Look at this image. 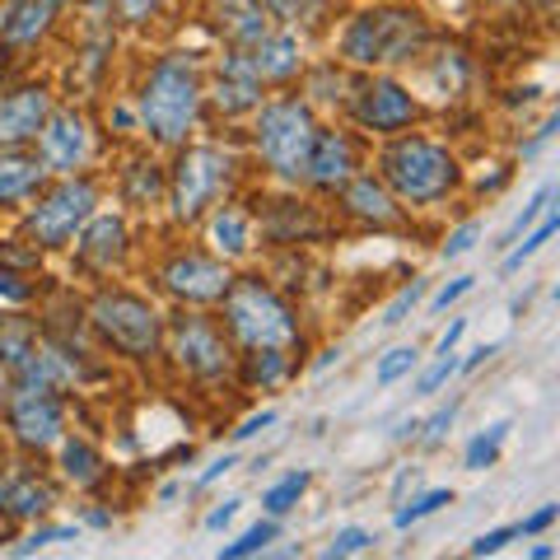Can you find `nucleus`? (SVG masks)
<instances>
[{"label":"nucleus","mask_w":560,"mask_h":560,"mask_svg":"<svg viewBox=\"0 0 560 560\" xmlns=\"http://www.w3.org/2000/svg\"><path fill=\"white\" fill-rule=\"evenodd\" d=\"M541 5H547V0H541Z\"/></svg>","instance_id":"bf43d9fd"},{"label":"nucleus","mask_w":560,"mask_h":560,"mask_svg":"<svg viewBox=\"0 0 560 560\" xmlns=\"http://www.w3.org/2000/svg\"><path fill=\"white\" fill-rule=\"evenodd\" d=\"M276 420H280L276 411H257V416H248V420H243V425L234 430V440H257V434H261V430H271Z\"/></svg>","instance_id":"a18cd8bd"},{"label":"nucleus","mask_w":560,"mask_h":560,"mask_svg":"<svg viewBox=\"0 0 560 560\" xmlns=\"http://www.w3.org/2000/svg\"><path fill=\"white\" fill-rule=\"evenodd\" d=\"M528 556H533V560H551V556H556V547H547V541H537V547H533Z\"/></svg>","instance_id":"6e6d98bb"},{"label":"nucleus","mask_w":560,"mask_h":560,"mask_svg":"<svg viewBox=\"0 0 560 560\" xmlns=\"http://www.w3.org/2000/svg\"><path fill=\"white\" fill-rule=\"evenodd\" d=\"M514 537H518V528H495V533H481L467 551H471V556H495V551L504 547V541H514Z\"/></svg>","instance_id":"79ce46f5"},{"label":"nucleus","mask_w":560,"mask_h":560,"mask_svg":"<svg viewBox=\"0 0 560 560\" xmlns=\"http://www.w3.org/2000/svg\"><path fill=\"white\" fill-rule=\"evenodd\" d=\"M0 401H5V378H0Z\"/></svg>","instance_id":"4d7b16f0"},{"label":"nucleus","mask_w":560,"mask_h":560,"mask_svg":"<svg viewBox=\"0 0 560 560\" xmlns=\"http://www.w3.org/2000/svg\"><path fill=\"white\" fill-rule=\"evenodd\" d=\"M370 547H374V533L370 528H341L337 537H331V547L323 556L337 560V556H360V551H370Z\"/></svg>","instance_id":"ea45409f"},{"label":"nucleus","mask_w":560,"mask_h":560,"mask_svg":"<svg viewBox=\"0 0 560 560\" xmlns=\"http://www.w3.org/2000/svg\"><path fill=\"white\" fill-rule=\"evenodd\" d=\"M551 197H556V187H551V183H541V187L533 191V201H528V206H523V215H518V220L510 224V234H504V238H500V248H510V243H518V234H523V230H528V224H537L541 215H547V210H551Z\"/></svg>","instance_id":"473e14b6"},{"label":"nucleus","mask_w":560,"mask_h":560,"mask_svg":"<svg viewBox=\"0 0 560 560\" xmlns=\"http://www.w3.org/2000/svg\"><path fill=\"white\" fill-rule=\"evenodd\" d=\"M224 318H230V331L248 350L294 341V318L285 300L261 285V280H230V290H224Z\"/></svg>","instance_id":"20e7f679"},{"label":"nucleus","mask_w":560,"mask_h":560,"mask_svg":"<svg viewBox=\"0 0 560 560\" xmlns=\"http://www.w3.org/2000/svg\"><path fill=\"white\" fill-rule=\"evenodd\" d=\"M173 355L191 378H220L230 370V346L206 318H178L173 327Z\"/></svg>","instance_id":"1a4fd4ad"},{"label":"nucleus","mask_w":560,"mask_h":560,"mask_svg":"<svg viewBox=\"0 0 560 560\" xmlns=\"http://www.w3.org/2000/svg\"><path fill=\"white\" fill-rule=\"evenodd\" d=\"M121 253H127V230H121L117 215H98L90 230H84V243H80V261H90L98 271H113Z\"/></svg>","instance_id":"aec40b11"},{"label":"nucleus","mask_w":560,"mask_h":560,"mask_svg":"<svg viewBox=\"0 0 560 560\" xmlns=\"http://www.w3.org/2000/svg\"><path fill=\"white\" fill-rule=\"evenodd\" d=\"M90 323L98 327V337L117 346L121 355L145 360L160 350V313L136 294H98L90 308Z\"/></svg>","instance_id":"423d86ee"},{"label":"nucleus","mask_w":560,"mask_h":560,"mask_svg":"<svg viewBox=\"0 0 560 560\" xmlns=\"http://www.w3.org/2000/svg\"><path fill=\"white\" fill-rule=\"evenodd\" d=\"M57 10H61V0H14L10 14L0 20V43H5V47L38 43L47 33V24L57 20Z\"/></svg>","instance_id":"6ab92c4d"},{"label":"nucleus","mask_w":560,"mask_h":560,"mask_svg":"<svg viewBox=\"0 0 560 560\" xmlns=\"http://www.w3.org/2000/svg\"><path fill=\"white\" fill-rule=\"evenodd\" d=\"M313 113L304 108L300 98L285 103H267L257 113V154L267 160V168H276L280 178H304V160L313 150Z\"/></svg>","instance_id":"39448f33"},{"label":"nucleus","mask_w":560,"mask_h":560,"mask_svg":"<svg viewBox=\"0 0 560 560\" xmlns=\"http://www.w3.org/2000/svg\"><path fill=\"white\" fill-rule=\"evenodd\" d=\"M51 510V486L38 477H14L0 486V514L10 518H38Z\"/></svg>","instance_id":"4be33fe9"},{"label":"nucleus","mask_w":560,"mask_h":560,"mask_svg":"<svg viewBox=\"0 0 560 560\" xmlns=\"http://www.w3.org/2000/svg\"><path fill=\"white\" fill-rule=\"evenodd\" d=\"M47 164L43 160H28V154H0V206L10 201H24L38 191Z\"/></svg>","instance_id":"5701e85b"},{"label":"nucleus","mask_w":560,"mask_h":560,"mask_svg":"<svg viewBox=\"0 0 560 560\" xmlns=\"http://www.w3.org/2000/svg\"><path fill=\"white\" fill-rule=\"evenodd\" d=\"M444 504H453V490H430V495L411 500L407 510H397V528H411V523H420V518L434 514V510H444Z\"/></svg>","instance_id":"c9c22d12"},{"label":"nucleus","mask_w":560,"mask_h":560,"mask_svg":"<svg viewBox=\"0 0 560 560\" xmlns=\"http://www.w3.org/2000/svg\"><path fill=\"white\" fill-rule=\"evenodd\" d=\"M210 98H215L220 113H248L261 103V75L248 51H234V57H224L220 70H215V90H210Z\"/></svg>","instance_id":"2eb2a0df"},{"label":"nucleus","mask_w":560,"mask_h":560,"mask_svg":"<svg viewBox=\"0 0 560 560\" xmlns=\"http://www.w3.org/2000/svg\"><path fill=\"white\" fill-rule=\"evenodd\" d=\"M350 168H355V150H350V140L341 131H318L313 136V150H308V160H304V178L313 187H341L350 178Z\"/></svg>","instance_id":"dca6fc26"},{"label":"nucleus","mask_w":560,"mask_h":560,"mask_svg":"<svg viewBox=\"0 0 560 560\" xmlns=\"http://www.w3.org/2000/svg\"><path fill=\"white\" fill-rule=\"evenodd\" d=\"M267 5V14H276V20H285V24H294L300 14L308 10V0H261Z\"/></svg>","instance_id":"de8ad7c7"},{"label":"nucleus","mask_w":560,"mask_h":560,"mask_svg":"<svg viewBox=\"0 0 560 560\" xmlns=\"http://www.w3.org/2000/svg\"><path fill=\"white\" fill-rule=\"evenodd\" d=\"M230 271L220 267V261H210L201 253H187V257H173L164 267V290L178 294L187 304H215L224 300V290H230Z\"/></svg>","instance_id":"9b49d317"},{"label":"nucleus","mask_w":560,"mask_h":560,"mask_svg":"<svg viewBox=\"0 0 560 560\" xmlns=\"http://www.w3.org/2000/svg\"><path fill=\"white\" fill-rule=\"evenodd\" d=\"M90 5H108V0H90Z\"/></svg>","instance_id":"13d9d810"},{"label":"nucleus","mask_w":560,"mask_h":560,"mask_svg":"<svg viewBox=\"0 0 560 560\" xmlns=\"http://www.w3.org/2000/svg\"><path fill=\"white\" fill-rule=\"evenodd\" d=\"M556 518H560V504H541L537 514H528V518L518 523V533H523V537H533V533H547Z\"/></svg>","instance_id":"37998d69"},{"label":"nucleus","mask_w":560,"mask_h":560,"mask_svg":"<svg viewBox=\"0 0 560 560\" xmlns=\"http://www.w3.org/2000/svg\"><path fill=\"white\" fill-rule=\"evenodd\" d=\"M154 10H160V0H121V14H127V24L150 20Z\"/></svg>","instance_id":"8fccbe9b"},{"label":"nucleus","mask_w":560,"mask_h":560,"mask_svg":"<svg viewBox=\"0 0 560 560\" xmlns=\"http://www.w3.org/2000/svg\"><path fill=\"white\" fill-rule=\"evenodd\" d=\"M290 374V360L280 355V346H261L248 355V364H243V378L253 383V388H276V383H285Z\"/></svg>","instance_id":"bb28decb"},{"label":"nucleus","mask_w":560,"mask_h":560,"mask_svg":"<svg viewBox=\"0 0 560 560\" xmlns=\"http://www.w3.org/2000/svg\"><path fill=\"white\" fill-rule=\"evenodd\" d=\"M160 191H164V178L154 173V164H131V168H127V197H131V201L145 206V201L160 197Z\"/></svg>","instance_id":"72a5a7b5"},{"label":"nucleus","mask_w":560,"mask_h":560,"mask_svg":"<svg viewBox=\"0 0 560 560\" xmlns=\"http://www.w3.org/2000/svg\"><path fill=\"white\" fill-rule=\"evenodd\" d=\"M416 346H393L388 350V355H383L378 360V370H374V383H378V388H393V383H401V378H407L411 370H416Z\"/></svg>","instance_id":"2f4dec72"},{"label":"nucleus","mask_w":560,"mask_h":560,"mask_svg":"<svg viewBox=\"0 0 560 560\" xmlns=\"http://www.w3.org/2000/svg\"><path fill=\"white\" fill-rule=\"evenodd\" d=\"M504 440H510V420H500V425H490L486 434H477V440L467 444V453H463L467 471H486V467H495V463H500Z\"/></svg>","instance_id":"c85d7f7f"},{"label":"nucleus","mask_w":560,"mask_h":560,"mask_svg":"<svg viewBox=\"0 0 560 560\" xmlns=\"http://www.w3.org/2000/svg\"><path fill=\"white\" fill-rule=\"evenodd\" d=\"M420 300H425V280H411V285L401 290L388 308H383V327H401V323H407V313H411Z\"/></svg>","instance_id":"4c0bfd02"},{"label":"nucleus","mask_w":560,"mask_h":560,"mask_svg":"<svg viewBox=\"0 0 560 560\" xmlns=\"http://www.w3.org/2000/svg\"><path fill=\"white\" fill-rule=\"evenodd\" d=\"M10 430L24 448H51L61 444V430H66V416H61V401L51 393H28L20 388L10 401Z\"/></svg>","instance_id":"9d476101"},{"label":"nucleus","mask_w":560,"mask_h":560,"mask_svg":"<svg viewBox=\"0 0 560 560\" xmlns=\"http://www.w3.org/2000/svg\"><path fill=\"white\" fill-rule=\"evenodd\" d=\"M234 467V453H224V458H215V463H210L206 471H201V477H197V486H210V481H220L224 477V471H230Z\"/></svg>","instance_id":"603ef678"},{"label":"nucleus","mask_w":560,"mask_h":560,"mask_svg":"<svg viewBox=\"0 0 560 560\" xmlns=\"http://www.w3.org/2000/svg\"><path fill=\"white\" fill-rule=\"evenodd\" d=\"M94 206H98L94 183L70 178V183H61L57 191H47V197L33 206L28 234L38 238L43 248H61L66 238H75V230H84V224L94 220Z\"/></svg>","instance_id":"6e6552de"},{"label":"nucleus","mask_w":560,"mask_h":560,"mask_svg":"<svg viewBox=\"0 0 560 560\" xmlns=\"http://www.w3.org/2000/svg\"><path fill=\"white\" fill-rule=\"evenodd\" d=\"M355 121L370 131H401L416 117V98L397 80H370L355 90Z\"/></svg>","instance_id":"f8f14e48"},{"label":"nucleus","mask_w":560,"mask_h":560,"mask_svg":"<svg viewBox=\"0 0 560 560\" xmlns=\"http://www.w3.org/2000/svg\"><path fill=\"white\" fill-rule=\"evenodd\" d=\"M51 113V98L43 84H24V90H14L0 98V145H24L43 131V121Z\"/></svg>","instance_id":"4468645a"},{"label":"nucleus","mask_w":560,"mask_h":560,"mask_svg":"<svg viewBox=\"0 0 560 560\" xmlns=\"http://www.w3.org/2000/svg\"><path fill=\"white\" fill-rule=\"evenodd\" d=\"M453 374H458V360H453V350H440V360H434L430 370L416 378V397H434Z\"/></svg>","instance_id":"f704fd0d"},{"label":"nucleus","mask_w":560,"mask_h":560,"mask_svg":"<svg viewBox=\"0 0 560 560\" xmlns=\"http://www.w3.org/2000/svg\"><path fill=\"white\" fill-rule=\"evenodd\" d=\"M61 477H66L70 486L90 490V486H98V477H103V458H98V453L84 444V440H66V434H61Z\"/></svg>","instance_id":"b1692460"},{"label":"nucleus","mask_w":560,"mask_h":560,"mask_svg":"<svg viewBox=\"0 0 560 560\" xmlns=\"http://www.w3.org/2000/svg\"><path fill=\"white\" fill-rule=\"evenodd\" d=\"M304 490H308V471H285L276 486L261 490V510H267L271 518H285L294 504H300Z\"/></svg>","instance_id":"cd10ccee"},{"label":"nucleus","mask_w":560,"mask_h":560,"mask_svg":"<svg viewBox=\"0 0 560 560\" xmlns=\"http://www.w3.org/2000/svg\"><path fill=\"white\" fill-rule=\"evenodd\" d=\"M38 145H43V164L47 168L75 173L84 160H90L94 140H90V127H84L80 113H47L43 131H38Z\"/></svg>","instance_id":"ddd939ff"},{"label":"nucleus","mask_w":560,"mask_h":560,"mask_svg":"<svg viewBox=\"0 0 560 560\" xmlns=\"http://www.w3.org/2000/svg\"><path fill=\"white\" fill-rule=\"evenodd\" d=\"M253 66H257V75H261V84H285V80H294L300 75V66H304V57H300V38L294 33H267L261 43H253Z\"/></svg>","instance_id":"a211bd4d"},{"label":"nucleus","mask_w":560,"mask_h":560,"mask_svg":"<svg viewBox=\"0 0 560 560\" xmlns=\"http://www.w3.org/2000/svg\"><path fill=\"white\" fill-rule=\"evenodd\" d=\"M238 504H243V500H224V504H220V510H210V518H206V528H210V533H220V528H224V523H234V518H238Z\"/></svg>","instance_id":"3c124183"},{"label":"nucleus","mask_w":560,"mask_h":560,"mask_svg":"<svg viewBox=\"0 0 560 560\" xmlns=\"http://www.w3.org/2000/svg\"><path fill=\"white\" fill-rule=\"evenodd\" d=\"M197 108H201V84H197L191 61L164 57L150 70L145 94H140V121H145V131L154 140H164V145H178L191 131V121H197Z\"/></svg>","instance_id":"f257e3e1"},{"label":"nucleus","mask_w":560,"mask_h":560,"mask_svg":"<svg viewBox=\"0 0 560 560\" xmlns=\"http://www.w3.org/2000/svg\"><path fill=\"white\" fill-rule=\"evenodd\" d=\"M556 230H560V215H556V210H547V215L537 220V230H533L528 238H523V243H510V253H504V271H518L528 257H537L541 248H547V238H551Z\"/></svg>","instance_id":"c756f323"},{"label":"nucleus","mask_w":560,"mask_h":560,"mask_svg":"<svg viewBox=\"0 0 560 560\" xmlns=\"http://www.w3.org/2000/svg\"><path fill=\"white\" fill-rule=\"evenodd\" d=\"M425 47V20L416 10H364L341 38L350 66H397Z\"/></svg>","instance_id":"f03ea898"},{"label":"nucleus","mask_w":560,"mask_h":560,"mask_svg":"<svg viewBox=\"0 0 560 560\" xmlns=\"http://www.w3.org/2000/svg\"><path fill=\"white\" fill-rule=\"evenodd\" d=\"M215 28L238 47H253L271 33V14L261 0H215Z\"/></svg>","instance_id":"f3484780"},{"label":"nucleus","mask_w":560,"mask_h":560,"mask_svg":"<svg viewBox=\"0 0 560 560\" xmlns=\"http://www.w3.org/2000/svg\"><path fill=\"white\" fill-rule=\"evenodd\" d=\"M346 210L370 224H397V206L388 197V187L374 183V178H346Z\"/></svg>","instance_id":"412c9836"},{"label":"nucleus","mask_w":560,"mask_h":560,"mask_svg":"<svg viewBox=\"0 0 560 560\" xmlns=\"http://www.w3.org/2000/svg\"><path fill=\"white\" fill-rule=\"evenodd\" d=\"M556 127H560V117L551 113V117H547V121H541V127H537V136H533V140H528V145H523V150H518V154H523V160H537V154H541V145H547V140L556 136Z\"/></svg>","instance_id":"49530a36"},{"label":"nucleus","mask_w":560,"mask_h":560,"mask_svg":"<svg viewBox=\"0 0 560 560\" xmlns=\"http://www.w3.org/2000/svg\"><path fill=\"white\" fill-rule=\"evenodd\" d=\"M490 355H495V346H477L467 360H458V370H477V364H481V360H490Z\"/></svg>","instance_id":"5fc2aeb1"},{"label":"nucleus","mask_w":560,"mask_h":560,"mask_svg":"<svg viewBox=\"0 0 560 560\" xmlns=\"http://www.w3.org/2000/svg\"><path fill=\"white\" fill-rule=\"evenodd\" d=\"M28 285H20V276H10V271H0V300H10V304H24L28 300Z\"/></svg>","instance_id":"09e8293b"},{"label":"nucleus","mask_w":560,"mask_h":560,"mask_svg":"<svg viewBox=\"0 0 560 560\" xmlns=\"http://www.w3.org/2000/svg\"><path fill=\"white\" fill-rule=\"evenodd\" d=\"M383 178H388V187L401 201L430 206L458 183V164H453V154L444 145L411 136V140H397V145L383 154Z\"/></svg>","instance_id":"7ed1b4c3"},{"label":"nucleus","mask_w":560,"mask_h":560,"mask_svg":"<svg viewBox=\"0 0 560 560\" xmlns=\"http://www.w3.org/2000/svg\"><path fill=\"white\" fill-rule=\"evenodd\" d=\"M477 238H481V224H477V220H467L463 230H453V234H448L444 257H467L471 248H477Z\"/></svg>","instance_id":"a19ab883"},{"label":"nucleus","mask_w":560,"mask_h":560,"mask_svg":"<svg viewBox=\"0 0 560 560\" xmlns=\"http://www.w3.org/2000/svg\"><path fill=\"white\" fill-rule=\"evenodd\" d=\"M210 243H215L224 257H243L248 253V215L234 206H220L215 220H210Z\"/></svg>","instance_id":"393cba45"},{"label":"nucleus","mask_w":560,"mask_h":560,"mask_svg":"<svg viewBox=\"0 0 560 560\" xmlns=\"http://www.w3.org/2000/svg\"><path fill=\"white\" fill-rule=\"evenodd\" d=\"M463 331H467V318H458V323H448V331H444V337H440V350H453V346H458V341H463Z\"/></svg>","instance_id":"864d4df0"},{"label":"nucleus","mask_w":560,"mask_h":560,"mask_svg":"<svg viewBox=\"0 0 560 560\" xmlns=\"http://www.w3.org/2000/svg\"><path fill=\"white\" fill-rule=\"evenodd\" d=\"M57 541H75V528H70V523H61V528H38V533H28L24 541H14V556H33V551H43V547H57Z\"/></svg>","instance_id":"58836bf2"},{"label":"nucleus","mask_w":560,"mask_h":560,"mask_svg":"<svg viewBox=\"0 0 560 560\" xmlns=\"http://www.w3.org/2000/svg\"><path fill=\"white\" fill-rule=\"evenodd\" d=\"M234 160L215 145H197L187 150L178 168H173V183H168V201H173V215L178 220H197L201 210L220 197V187L230 183Z\"/></svg>","instance_id":"0eeeda50"},{"label":"nucleus","mask_w":560,"mask_h":560,"mask_svg":"<svg viewBox=\"0 0 560 560\" xmlns=\"http://www.w3.org/2000/svg\"><path fill=\"white\" fill-rule=\"evenodd\" d=\"M471 285H477V280H471V276H458V280H453V285H444L440 294H434V300H430V308H448V304H458L463 300V294H471Z\"/></svg>","instance_id":"c03bdc74"},{"label":"nucleus","mask_w":560,"mask_h":560,"mask_svg":"<svg viewBox=\"0 0 560 560\" xmlns=\"http://www.w3.org/2000/svg\"><path fill=\"white\" fill-rule=\"evenodd\" d=\"M276 533H280V523H276V518H267V523H253V528L243 533L238 541H224V547H220V560H243V556L267 551L271 541H276Z\"/></svg>","instance_id":"7c9ffc66"},{"label":"nucleus","mask_w":560,"mask_h":560,"mask_svg":"<svg viewBox=\"0 0 560 560\" xmlns=\"http://www.w3.org/2000/svg\"><path fill=\"white\" fill-rule=\"evenodd\" d=\"M453 420H458V401H448V407H440L430 420H420V430H425V434H420V444H425V448H440V444L448 440Z\"/></svg>","instance_id":"e433bc0d"},{"label":"nucleus","mask_w":560,"mask_h":560,"mask_svg":"<svg viewBox=\"0 0 560 560\" xmlns=\"http://www.w3.org/2000/svg\"><path fill=\"white\" fill-rule=\"evenodd\" d=\"M38 350V331H33L24 318H0V364L14 374L24 370V360Z\"/></svg>","instance_id":"a878e982"}]
</instances>
